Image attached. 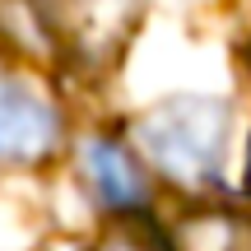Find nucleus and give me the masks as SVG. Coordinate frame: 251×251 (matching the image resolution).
<instances>
[{
  "instance_id": "obj_1",
  "label": "nucleus",
  "mask_w": 251,
  "mask_h": 251,
  "mask_svg": "<svg viewBox=\"0 0 251 251\" xmlns=\"http://www.w3.org/2000/svg\"><path fill=\"white\" fill-rule=\"evenodd\" d=\"M228 112L214 98H177L140 121V144L172 181L200 186L219 172Z\"/></svg>"
},
{
  "instance_id": "obj_2",
  "label": "nucleus",
  "mask_w": 251,
  "mask_h": 251,
  "mask_svg": "<svg viewBox=\"0 0 251 251\" xmlns=\"http://www.w3.org/2000/svg\"><path fill=\"white\" fill-rule=\"evenodd\" d=\"M56 121L51 102L33 93L19 79H0V163H37L56 149Z\"/></svg>"
},
{
  "instance_id": "obj_3",
  "label": "nucleus",
  "mask_w": 251,
  "mask_h": 251,
  "mask_svg": "<svg viewBox=\"0 0 251 251\" xmlns=\"http://www.w3.org/2000/svg\"><path fill=\"white\" fill-rule=\"evenodd\" d=\"M84 172H89V186L98 191V200L117 214H135V209L149 200L144 186V172L135 168V158L112 140H93L84 149Z\"/></svg>"
},
{
  "instance_id": "obj_4",
  "label": "nucleus",
  "mask_w": 251,
  "mask_h": 251,
  "mask_svg": "<svg viewBox=\"0 0 251 251\" xmlns=\"http://www.w3.org/2000/svg\"><path fill=\"white\" fill-rule=\"evenodd\" d=\"M172 251H251V224L233 214H191L168 237Z\"/></svg>"
},
{
  "instance_id": "obj_5",
  "label": "nucleus",
  "mask_w": 251,
  "mask_h": 251,
  "mask_svg": "<svg viewBox=\"0 0 251 251\" xmlns=\"http://www.w3.org/2000/svg\"><path fill=\"white\" fill-rule=\"evenodd\" d=\"M93 251H172V247H168V233H158L149 219L121 214L117 224L93 242Z\"/></svg>"
},
{
  "instance_id": "obj_6",
  "label": "nucleus",
  "mask_w": 251,
  "mask_h": 251,
  "mask_svg": "<svg viewBox=\"0 0 251 251\" xmlns=\"http://www.w3.org/2000/svg\"><path fill=\"white\" fill-rule=\"evenodd\" d=\"M84 14L93 28H117L130 14V0H84Z\"/></svg>"
},
{
  "instance_id": "obj_7",
  "label": "nucleus",
  "mask_w": 251,
  "mask_h": 251,
  "mask_svg": "<svg viewBox=\"0 0 251 251\" xmlns=\"http://www.w3.org/2000/svg\"><path fill=\"white\" fill-rule=\"evenodd\" d=\"M247 191H251V158H247Z\"/></svg>"
}]
</instances>
